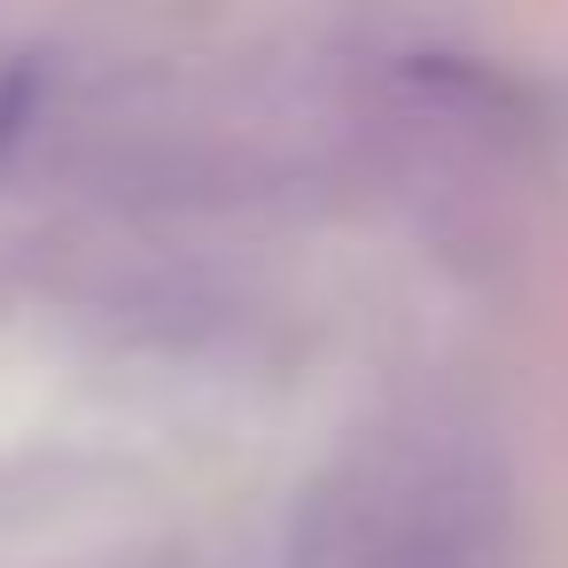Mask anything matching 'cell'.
I'll return each instance as SVG.
<instances>
[{
  "instance_id": "6da1fadb",
  "label": "cell",
  "mask_w": 568,
  "mask_h": 568,
  "mask_svg": "<svg viewBox=\"0 0 568 568\" xmlns=\"http://www.w3.org/2000/svg\"><path fill=\"white\" fill-rule=\"evenodd\" d=\"M32 110H40V71L32 63H9V71H0V149L32 125Z\"/></svg>"
}]
</instances>
